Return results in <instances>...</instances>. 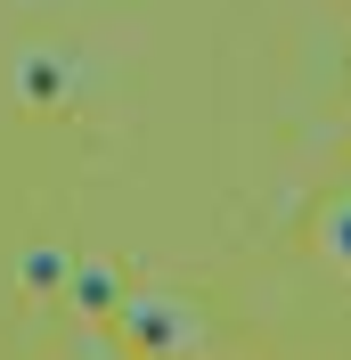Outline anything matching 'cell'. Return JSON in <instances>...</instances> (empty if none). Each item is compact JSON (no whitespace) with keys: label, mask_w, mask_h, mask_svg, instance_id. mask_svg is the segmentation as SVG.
I'll list each match as a JSON object with an SVG mask.
<instances>
[{"label":"cell","mask_w":351,"mask_h":360,"mask_svg":"<svg viewBox=\"0 0 351 360\" xmlns=\"http://www.w3.org/2000/svg\"><path fill=\"white\" fill-rule=\"evenodd\" d=\"M327 254L351 270V205H335V213H327Z\"/></svg>","instance_id":"obj_5"},{"label":"cell","mask_w":351,"mask_h":360,"mask_svg":"<svg viewBox=\"0 0 351 360\" xmlns=\"http://www.w3.org/2000/svg\"><path fill=\"white\" fill-rule=\"evenodd\" d=\"M25 287H33V295H41V287H66V278H74V262H66V254H58V246H49V254H25Z\"/></svg>","instance_id":"obj_3"},{"label":"cell","mask_w":351,"mask_h":360,"mask_svg":"<svg viewBox=\"0 0 351 360\" xmlns=\"http://www.w3.org/2000/svg\"><path fill=\"white\" fill-rule=\"evenodd\" d=\"M66 90H74V66L58 58V49H25L17 58V98L25 107H58Z\"/></svg>","instance_id":"obj_2"},{"label":"cell","mask_w":351,"mask_h":360,"mask_svg":"<svg viewBox=\"0 0 351 360\" xmlns=\"http://www.w3.org/2000/svg\"><path fill=\"white\" fill-rule=\"evenodd\" d=\"M123 328H131V344H147V352H172V344H188V311H180V303H164V295H139V303H123Z\"/></svg>","instance_id":"obj_1"},{"label":"cell","mask_w":351,"mask_h":360,"mask_svg":"<svg viewBox=\"0 0 351 360\" xmlns=\"http://www.w3.org/2000/svg\"><path fill=\"white\" fill-rule=\"evenodd\" d=\"M114 295H123V287H114V270H82V278H74V303H82V311H107Z\"/></svg>","instance_id":"obj_4"}]
</instances>
